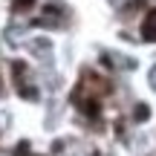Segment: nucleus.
<instances>
[{
    "mask_svg": "<svg viewBox=\"0 0 156 156\" xmlns=\"http://www.w3.org/2000/svg\"><path fill=\"white\" fill-rule=\"evenodd\" d=\"M81 110H84V113H90V116H98V101H84Z\"/></svg>",
    "mask_w": 156,
    "mask_h": 156,
    "instance_id": "2",
    "label": "nucleus"
},
{
    "mask_svg": "<svg viewBox=\"0 0 156 156\" xmlns=\"http://www.w3.org/2000/svg\"><path fill=\"white\" fill-rule=\"evenodd\" d=\"M136 119H139V122H145V119H147V107H145V104H139V110H136Z\"/></svg>",
    "mask_w": 156,
    "mask_h": 156,
    "instance_id": "4",
    "label": "nucleus"
},
{
    "mask_svg": "<svg viewBox=\"0 0 156 156\" xmlns=\"http://www.w3.org/2000/svg\"><path fill=\"white\" fill-rule=\"evenodd\" d=\"M142 38L145 41H156V9L147 12L145 20H142Z\"/></svg>",
    "mask_w": 156,
    "mask_h": 156,
    "instance_id": "1",
    "label": "nucleus"
},
{
    "mask_svg": "<svg viewBox=\"0 0 156 156\" xmlns=\"http://www.w3.org/2000/svg\"><path fill=\"white\" fill-rule=\"evenodd\" d=\"M32 3H35V0H15V3H12V9H15V12H20V9H29Z\"/></svg>",
    "mask_w": 156,
    "mask_h": 156,
    "instance_id": "3",
    "label": "nucleus"
}]
</instances>
